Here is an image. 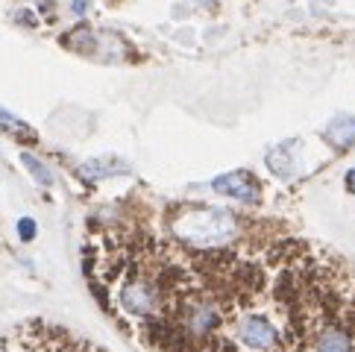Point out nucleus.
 Segmentation results:
<instances>
[{"label":"nucleus","mask_w":355,"mask_h":352,"mask_svg":"<svg viewBox=\"0 0 355 352\" xmlns=\"http://www.w3.org/2000/svg\"><path fill=\"white\" fill-rule=\"evenodd\" d=\"M0 130H6L12 135H21V138H35V132L27 127L24 121H18L15 115H9V112L0 109Z\"/></svg>","instance_id":"5"},{"label":"nucleus","mask_w":355,"mask_h":352,"mask_svg":"<svg viewBox=\"0 0 355 352\" xmlns=\"http://www.w3.org/2000/svg\"><path fill=\"white\" fill-rule=\"evenodd\" d=\"M197 3H206L209 6V3H214V0H197Z\"/></svg>","instance_id":"12"},{"label":"nucleus","mask_w":355,"mask_h":352,"mask_svg":"<svg viewBox=\"0 0 355 352\" xmlns=\"http://www.w3.org/2000/svg\"><path fill=\"white\" fill-rule=\"evenodd\" d=\"M211 188L223 197H232L241 200V203H259V182L252 179V173L247 170H232V173H223L211 182Z\"/></svg>","instance_id":"2"},{"label":"nucleus","mask_w":355,"mask_h":352,"mask_svg":"<svg viewBox=\"0 0 355 352\" xmlns=\"http://www.w3.org/2000/svg\"><path fill=\"white\" fill-rule=\"evenodd\" d=\"M18 232H21V238H24V241H30V238L35 235V223H33L30 218H24V220L18 223Z\"/></svg>","instance_id":"9"},{"label":"nucleus","mask_w":355,"mask_h":352,"mask_svg":"<svg viewBox=\"0 0 355 352\" xmlns=\"http://www.w3.org/2000/svg\"><path fill=\"white\" fill-rule=\"evenodd\" d=\"M347 188H349V194H355V168L347 173Z\"/></svg>","instance_id":"11"},{"label":"nucleus","mask_w":355,"mask_h":352,"mask_svg":"<svg viewBox=\"0 0 355 352\" xmlns=\"http://www.w3.org/2000/svg\"><path fill=\"white\" fill-rule=\"evenodd\" d=\"M88 6H92V0H71V12H73V15H85Z\"/></svg>","instance_id":"10"},{"label":"nucleus","mask_w":355,"mask_h":352,"mask_svg":"<svg viewBox=\"0 0 355 352\" xmlns=\"http://www.w3.org/2000/svg\"><path fill=\"white\" fill-rule=\"evenodd\" d=\"M268 168L276 176H282V179H291V176L297 173V141L276 144L268 153Z\"/></svg>","instance_id":"3"},{"label":"nucleus","mask_w":355,"mask_h":352,"mask_svg":"<svg viewBox=\"0 0 355 352\" xmlns=\"http://www.w3.org/2000/svg\"><path fill=\"white\" fill-rule=\"evenodd\" d=\"M326 138L329 144L338 147V150H349L355 144V118H335L332 123L326 127Z\"/></svg>","instance_id":"4"},{"label":"nucleus","mask_w":355,"mask_h":352,"mask_svg":"<svg viewBox=\"0 0 355 352\" xmlns=\"http://www.w3.org/2000/svg\"><path fill=\"white\" fill-rule=\"evenodd\" d=\"M171 235L173 241L182 247L200 249V253H211V249H226L238 241L241 223L232 211L226 209H211V206H182L176 209L171 220Z\"/></svg>","instance_id":"1"},{"label":"nucleus","mask_w":355,"mask_h":352,"mask_svg":"<svg viewBox=\"0 0 355 352\" xmlns=\"http://www.w3.org/2000/svg\"><path fill=\"white\" fill-rule=\"evenodd\" d=\"M21 161H24V165H27V170L35 176V182H42V185H53V173H50V170H47V168H44L35 156L24 153V156H21Z\"/></svg>","instance_id":"7"},{"label":"nucleus","mask_w":355,"mask_h":352,"mask_svg":"<svg viewBox=\"0 0 355 352\" xmlns=\"http://www.w3.org/2000/svg\"><path fill=\"white\" fill-rule=\"evenodd\" d=\"M62 42H65L68 47H77V50H92L94 47V35H92L88 27H73V33L65 35Z\"/></svg>","instance_id":"6"},{"label":"nucleus","mask_w":355,"mask_h":352,"mask_svg":"<svg viewBox=\"0 0 355 352\" xmlns=\"http://www.w3.org/2000/svg\"><path fill=\"white\" fill-rule=\"evenodd\" d=\"M126 168L118 165V168H109L103 165V161H85L83 165V176H88V179H100V176H112V173H123Z\"/></svg>","instance_id":"8"}]
</instances>
